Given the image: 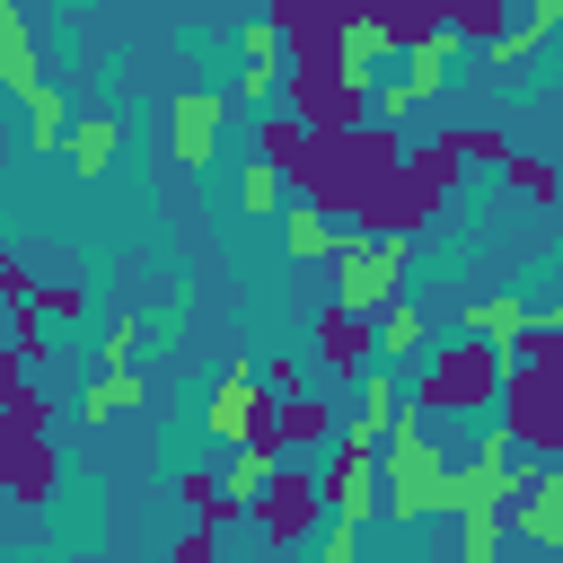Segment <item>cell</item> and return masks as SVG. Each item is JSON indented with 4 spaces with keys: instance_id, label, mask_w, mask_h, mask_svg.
<instances>
[{
    "instance_id": "52a82bcc",
    "label": "cell",
    "mask_w": 563,
    "mask_h": 563,
    "mask_svg": "<svg viewBox=\"0 0 563 563\" xmlns=\"http://www.w3.org/2000/svg\"><path fill=\"white\" fill-rule=\"evenodd\" d=\"M246 510H255V528H264L273 545H308V537H317L325 493H317V475H299V466H290V449H282V466L264 475V493H255Z\"/></svg>"
},
{
    "instance_id": "8fae6325",
    "label": "cell",
    "mask_w": 563,
    "mask_h": 563,
    "mask_svg": "<svg viewBox=\"0 0 563 563\" xmlns=\"http://www.w3.org/2000/svg\"><path fill=\"white\" fill-rule=\"evenodd\" d=\"M510 528L528 537V545H545V554H563V440L545 449V466L510 493Z\"/></svg>"
},
{
    "instance_id": "f546056e",
    "label": "cell",
    "mask_w": 563,
    "mask_h": 563,
    "mask_svg": "<svg viewBox=\"0 0 563 563\" xmlns=\"http://www.w3.org/2000/svg\"><path fill=\"white\" fill-rule=\"evenodd\" d=\"M26 290H35V282H26V264H18V255H0V299H26Z\"/></svg>"
},
{
    "instance_id": "5b68a950",
    "label": "cell",
    "mask_w": 563,
    "mask_h": 563,
    "mask_svg": "<svg viewBox=\"0 0 563 563\" xmlns=\"http://www.w3.org/2000/svg\"><path fill=\"white\" fill-rule=\"evenodd\" d=\"M334 264V308H361V317H378L396 290H405V264H413V238L405 229H343V246L325 255Z\"/></svg>"
},
{
    "instance_id": "7c38bea8",
    "label": "cell",
    "mask_w": 563,
    "mask_h": 563,
    "mask_svg": "<svg viewBox=\"0 0 563 563\" xmlns=\"http://www.w3.org/2000/svg\"><path fill=\"white\" fill-rule=\"evenodd\" d=\"M44 484H53L44 422H18V413H0V493H18V501H44Z\"/></svg>"
},
{
    "instance_id": "ffe728a7",
    "label": "cell",
    "mask_w": 563,
    "mask_h": 563,
    "mask_svg": "<svg viewBox=\"0 0 563 563\" xmlns=\"http://www.w3.org/2000/svg\"><path fill=\"white\" fill-rule=\"evenodd\" d=\"M141 405V369H97V387L79 396V422H114Z\"/></svg>"
},
{
    "instance_id": "7a4b0ae2",
    "label": "cell",
    "mask_w": 563,
    "mask_h": 563,
    "mask_svg": "<svg viewBox=\"0 0 563 563\" xmlns=\"http://www.w3.org/2000/svg\"><path fill=\"white\" fill-rule=\"evenodd\" d=\"M501 431L519 449H554L563 440V334L528 325L510 343V369H501Z\"/></svg>"
},
{
    "instance_id": "9c48e42d",
    "label": "cell",
    "mask_w": 563,
    "mask_h": 563,
    "mask_svg": "<svg viewBox=\"0 0 563 563\" xmlns=\"http://www.w3.org/2000/svg\"><path fill=\"white\" fill-rule=\"evenodd\" d=\"M220 123H229V97L220 88H176V106H167V158L176 167H211Z\"/></svg>"
},
{
    "instance_id": "7402d4cb",
    "label": "cell",
    "mask_w": 563,
    "mask_h": 563,
    "mask_svg": "<svg viewBox=\"0 0 563 563\" xmlns=\"http://www.w3.org/2000/svg\"><path fill=\"white\" fill-rule=\"evenodd\" d=\"M176 501H185V510H194V519H202V528H220V519H238V510H229V501H220V484H211V475H202V466H185V475H176Z\"/></svg>"
},
{
    "instance_id": "4316f807",
    "label": "cell",
    "mask_w": 563,
    "mask_h": 563,
    "mask_svg": "<svg viewBox=\"0 0 563 563\" xmlns=\"http://www.w3.org/2000/svg\"><path fill=\"white\" fill-rule=\"evenodd\" d=\"M35 308H44L53 325H79V317H88V290H79V282H44V290H35Z\"/></svg>"
},
{
    "instance_id": "2e32d148",
    "label": "cell",
    "mask_w": 563,
    "mask_h": 563,
    "mask_svg": "<svg viewBox=\"0 0 563 563\" xmlns=\"http://www.w3.org/2000/svg\"><path fill=\"white\" fill-rule=\"evenodd\" d=\"M264 431H273V449H317V440H334L343 422H334V413H325L317 396H299V387H290V396H273Z\"/></svg>"
},
{
    "instance_id": "d4e9b609",
    "label": "cell",
    "mask_w": 563,
    "mask_h": 563,
    "mask_svg": "<svg viewBox=\"0 0 563 563\" xmlns=\"http://www.w3.org/2000/svg\"><path fill=\"white\" fill-rule=\"evenodd\" d=\"M141 361V317H106V334H97V369H132Z\"/></svg>"
},
{
    "instance_id": "9a60e30c",
    "label": "cell",
    "mask_w": 563,
    "mask_h": 563,
    "mask_svg": "<svg viewBox=\"0 0 563 563\" xmlns=\"http://www.w3.org/2000/svg\"><path fill=\"white\" fill-rule=\"evenodd\" d=\"M369 352H378V334H369V317H361V308H325V317H317V361H325L334 378H352Z\"/></svg>"
},
{
    "instance_id": "8992f818",
    "label": "cell",
    "mask_w": 563,
    "mask_h": 563,
    "mask_svg": "<svg viewBox=\"0 0 563 563\" xmlns=\"http://www.w3.org/2000/svg\"><path fill=\"white\" fill-rule=\"evenodd\" d=\"M501 369H510V352H501V343H484V334H457L405 413H466V405H484V413H493V387H501Z\"/></svg>"
},
{
    "instance_id": "6da1fadb",
    "label": "cell",
    "mask_w": 563,
    "mask_h": 563,
    "mask_svg": "<svg viewBox=\"0 0 563 563\" xmlns=\"http://www.w3.org/2000/svg\"><path fill=\"white\" fill-rule=\"evenodd\" d=\"M528 475H519V440L493 422L484 440H475V457L466 466H449V493H440V510H457V554L466 563H493V545L510 537V493H519Z\"/></svg>"
},
{
    "instance_id": "30bf717a",
    "label": "cell",
    "mask_w": 563,
    "mask_h": 563,
    "mask_svg": "<svg viewBox=\"0 0 563 563\" xmlns=\"http://www.w3.org/2000/svg\"><path fill=\"white\" fill-rule=\"evenodd\" d=\"M264 413H273V387H264V369H246V361H238V369L211 387V405H202V431L238 449V440H255V431H264Z\"/></svg>"
},
{
    "instance_id": "603a6c76",
    "label": "cell",
    "mask_w": 563,
    "mask_h": 563,
    "mask_svg": "<svg viewBox=\"0 0 563 563\" xmlns=\"http://www.w3.org/2000/svg\"><path fill=\"white\" fill-rule=\"evenodd\" d=\"M501 176H510L528 202H554V194H563V176H554L545 158H519V150H501Z\"/></svg>"
},
{
    "instance_id": "cb8c5ba5",
    "label": "cell",
    "mask_w": 563,
    "mask_h": 563,
    "mask_svg": "<svg viewBox=\"0 0 563 563\" xmlns=\"http://www.w3.org/2000/svg\"><path fill=\"white\" fill-rule=\"evenodd\" d=\"M238 202H246V211H282V167H273L264 150L246 158V176H238Z\"/></svg>"
},
{
    "instance_id": "3957f363",
    "label": "cell",
    "mask_w": 563,
    "mask_h": 563,
    "mask_svg": "<svg viewBox=\"0 0 563 563\" xmlns=\"http://www.w3.org/2000/svg\"><path fill=\"white\" fill-rule=\"evenodd\" d=\"M440 493H449V457L422 440V413H405V422L378 440V519L422 528V519L440 510Z\"/></svg>"
},
{
    "instance_id": "ac0fdd59",
    "label": "cell",
    "mask_w": 563,
    "mask_h": 563,
    "mask_svg": "<svg viewBox=\"0 0 563 563\" xmlns=\"http://www.w3.org/2000/svg\"><path fill=\"white\" fill-rule=\"evenodd\" d=\"M334 246H343V229L325 220V202H290V211H282V255H290V264H325Z\"/></svg>"
},
{
    "instance_id": "d6986e66",
    "label": "cell",
    "mask_w": 563,
    "mask_h": 563,
    "mask_svg": "<svg viewBox=\"0 0 563 563\" xmlns=\"http://www.w3.org/2000/svg\"><path fill=\"white\" fill-rule=\"evenodd\" d=\"M62 150H70V176H88V185H97V176L114 167V150H123V132H114V114H79Z\"/></svg>"
},
{
    "instance_id": "5bb4252c",
    "label": "cell",
    "mask_w": 563,
    "mask_h": 563,
    "mask_svg": "<svg viewBox=\"0 0 563 563\" xmlns=\"http://www.w3.org/2000/svg\"><path fill=\"white\" fill-rule=\"evenodd\" d=\"M396 422H405V387H396V369L369 352V361H361V405H352L343 431H352V440H387Z\"/></svg>"
},
{
    "instance_id": "e0dca14e",
    "label": "cell",
    "mask_w": 563,
    "mask_h": 563,
    "mask_svg": "<svg viewBox=\"0 0 563 563\" xmlns=\"http://www.w3.org/2000/svg\"><path fill=\"white\" fill-rule=\"evenodd\" d=\"M457 325H466V334H484V343H501V352H510V343H519V334H528V325H537V308H528V299H510V290H493V299H484V290H475V299H466V308H457Z\"/></svg>"
},
{
    "instance_id": "277c9868",
    "label": "cell",
    "mask_w": 563,
    "mask_h": 563,
    "mask_svg": "<svg viewBox=\"0 0 563 563\" xmlns=\"http://www.w3.org/2000/svg\"><path fill=\"white\" fill-rule=\"evenodd\" d=\"M457 44H466V35H457L449 18L413 26V35H405V53H396V79H369V88H361L369 123H387V132H396L413 106H431V97L449 88V62H457Z\"/></svg>"
},
{
    "instance_id": "4fadbf2b",
    "label": "cell",
    "mask_w": 563,
    "mask_h": 563,
    "mask_svg": "<svg viewBox=\"0 0 563 563\" xmlns=\"http://www.w3.org/2000/svg\"><path fill=\"white\" fill-rule=\"evenodd\" d=\"M255 150H264L282 176H299V185L317 176V132H308V114H299V106H290V114H282V106H264V123H255Z\"/></svg>"
},
{
    "instance_id": "83f0119b",
    "label": "cell",
    "mask_w": 563,
    "mask_h": 563,
    "mask_svg": "<svg viewBox=\"0 0 563 563\" xmlns=\"http://www.w3.org/2000/svg\"><path fill=\"white\" fill-rule=\"evenodd\" d=\"M238 97H246V106H273V97H282V62H246V70H238Z\"/></svg>"
},
{
    "instance_id": "44dd1931",
    "label": "cell",
    "mask_w": 563,
    "mask_h": 563,
    "mask_svg": "<svg viewBox=\"0 0 563 563\" xmlns=\"http://www.w3.org/2000/svg\"><path fill=\"white\" fill-rule=\"evenodd\" d=\"M369 334H378V361H396V352H413V343H422V308L396 290V299L369 317Z\"/></svg>"
},
{
    "instance_id": "f1b7e54d",
    "label": "cell",
    "mask_w": 563,
    "mask_h": 563,
    "mask_svg": "<svg viewBox=\"0 0 563 563\" xmlns=\"http://www.w3.org/2000/svg\"><path fill=\"white\" fill-rule=\"evenodd\" d=\"M352 537H361V528L334 519V528H317V554H325V563H352Z\"/></svg>"
},
{
    "instance_id": "484cf974",
    "label": "cell",
    "mask_w": 563,
    "mask_h": 563,
    "mask_svg": "<svg viewBox=\"0 0 563 563\" xmlns=\"http://www.w3.org/2000/svg\"><path fill=\"white\" fill-rule=\"evenodd\" d=\"M238 53H246V62H282V18H273V9H255V18L238 26Z\"/></svg>"
},
{
    "instance_id": "4dcf8cb0",
    "label": "cell",
    "mask_w": 563,
    "mask_h": 563,
    "mask_svg": "<svg viewBox=\"0 0 563 563\" xmlns=\"http://www.w3.org/2000/svg\"><path fill=\"white\" fill-rule=\"evenodd\" d=\"M537 325H554V334H563V290H554V308H537Z\"/></svg>"
},
{
    "instance_id": "ba28073f",
    "label": "cell",
    "mask_w": 563,
    "mask_h": 563,
    "mask_svg": "<svg viewBox=\"0 0 563 563\" xmlns=\"http://www.w3.org/2000/svg\"><path fill=\"white\" fill-rule=\"evenodd\" d=\"M317 493H325V510H334L343 528L378 519V440H352V431H334V457H325Z\"/></svg>"
}]
</instances>
